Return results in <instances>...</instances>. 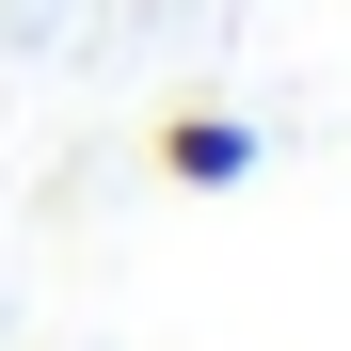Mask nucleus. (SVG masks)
Listing matches in <instances>:
<instances>
[{"instance_id":"1","label":"nucleus","mask_w":351,"mask_h":351,"mask_svg":"<svg viewBox=\"0 0 351 351\" xmlns=\"http://www.w3.org/2000/svg\"><path fill=\"white\" fill-rule=\"evenodd\" d=\"M160 176L176 192H240L256 176V112H160Z\"/></svg>"}]
</instances>
